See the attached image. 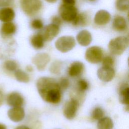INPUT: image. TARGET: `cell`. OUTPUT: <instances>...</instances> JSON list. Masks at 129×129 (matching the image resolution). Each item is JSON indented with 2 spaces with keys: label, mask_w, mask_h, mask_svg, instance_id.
<instances>
[{
  "label": "cell",
  "mask_w": 129,
  "mask_h": 129,
  "mask_svg": "<svg viewBox=\"0 0 129 129\" xmlns=\"http://www.w3.org/2000/svg\"><path fill=\"white\" fill-rule=\"evenodd\" d=\"M63 4L69 5H75L76 3L75 0H62Z\"/></svg>",
  "instance_id": "33"
},
{
  "label": "cell",
  "mask_w": 129,
  "mask_h": 129,
  "mask_svg": "<svg viewBox=\"0 0 129 129\" xmlns=\"http://www.w3.org/2000/svg\"><path fill=\"white\" fill-rule=\"evenodd\" d=\"M58 83L60 89H62L63 90L67 89L69 87L70 85V82L69 80L65 77L61 78Z\"/></svg>",
  "instance_id": "31"
},
{
  "label": "cell",
  "mask_w": 129,
  "mask_h": 129,
  "mask_svg": "<svg viewBox=\"0 0 129 129\" xmlns=\"http://www.w3.org/2000/svg\"><path fill=\"white\" fill-rule=\"evenodd\" d=\"M128 46V39L125 36H118L112 39L108 43L109 51L114 55L122 54Z\"/></svg>",
  "instance_id": "2"
},
{
  "label": "cell",
  "mask_w": 129,
  "mask_h": 129,
  "mask_svg": "<svg viewBox=\"0 0 129 129\" xmlns=\"http://www.w3.org/2000/svg\"><path fill=\"white\" fill-rule=\"evenodd\" d=\"M14 72L15 77L18 81L25 83H28L29 81V77L24 71L20 69H17Z\"/></svg>",
  "instance_id": "23"
},
{
  "label": "cell",
  "mask_w": 129,
  "mask_h": 129,
  "mask_svg": "<svg viewBox=\"0 0 129 129\" xmlns=\"http://www.w3.org/2000/svg\"><path fill=\"white\" fill-rule=\"evenodd\" d=\"M112 27L114 30L117 32L125 31L127 28V24L125 19L119 15L116 16L112 22Z\"/></svg>",
  "instance_id": "16"
},
{
  "label": "cell",
  "mask_w": 129,
  "mask_h": 129,
  "mask_svg": "<svg viewBox=\"0 0 129 129\" xmlns=\"http://www.w3.org/2000/svg\"><path fill=\"white\" fill-rule=\"evenodd\" d=\"M98 78L103 82L111 81L115 76V71L112 67L102 66L97 71Z\"/></svg>",
  "instance_id": "10"
},
{
  "label": "cell",
  "mask_w": 129,
  "mask_h": 129,
  "mask_svg": "<svg viewBox=\"0 0 129 129\" xmlns=\"http://www.w3.org/2000/svg\"><path fill=\"white\" fill-rule=\"evenodd\" d=\"M89 1H91V2H93V1H95V0H89Z\"/></svg>",
  "instance_id": "40"
},
{
  "label": "cell",
  "mask_w": 129,
  "mask_h": 129,
  "mask_svg": "<svg viewBox=\"0 0 129 129\" xmlns=\"http://www.w3.org/2000/svg\"><path fill=\"white\" fill-rule=\"evenodd\" d=\"M13 0H0V7L9 5Z\"/></svg>",
  "instance_id": "34"
},
{
  "label": "cell",
  "mask_w": 129,
  "mask_h": 129,
  "mask_svg": "<svg viewBox=\"0 0 129 129\" xmlns=\"http://www.w3.org/2000/svg\"><path fill=\"white\" fill-rule=\"evenodd\" d=\"M119 101L124 105H128L129 103V87L127 84L122 85L119 89Z\"/></svg>",
  "instance_id": "19"
},
{
  "label": "cell",
  "mask_w": 129,
  "mask_h": 129,
  "mask_svg": "<svg viewBox=\"0 0 129 129\" xmlns=\"http://www.w3.org/2000/svg\"><path fill=\"white\" fill-rule=\"evenodd\" d=\"M4 67L8 71L15 72L17 70L18 64L14 60H8L5 61L4 63Z\"/></svg>",
  "instance_id": "25"
},
{
  "label": "cell",
  "mask_w": 129,
  "mask_h": 129,
  "mask_svg": "<svg viewBox=\"0 0 129 129\" xmlns=\"http://www.w3.org/2000/svg\"><path fill=\"white\" fill-rule=\"evenodd\" d=\"M84 70L83 63L80 61H75L71 63L69 69L68 74L72 77H76L80 76Z\"/></svg>",
  "instance_id": "14"
},
{
  "label": "cell",
  "mask_w": 129,
  "mask_h": 129,
  "mask_svg": "<svg viewBox=\"0 0 129 129\" xmlns=\"http://www.w3.org/2000/svg\"><path fill=\"white\" fill-rule=\"evenodd\" d=\"M77 86L79 90L82 92L85 91L88 88V82L84 79H81L79 80L78 82Z\"/></svg>",
  "instance_id": "29"
},
{
  "label": "cell",
  "mask_w": 129,
  "mask_h": 129,
  "mask_svg": "<svg viewBox=\"0 0 129 129\" xmlns=\"http://www.w3.org/2000/svg\"><path fill=\"white\" fill-rule=\"evenodd\" d=\"M7 103L11 107L22 106L24 103V98L19 93L13 92L8 95Z\"/></svg>",
  "instance_id": "13"
},
{
  "label": "cell",
  "mask_w": 129,
  "mask_h": 129,
  "mask_svg": "<svg viewBox=\"0 0 129 129\" xmlns=\"http://www.w3.org/2000/svg\"><path fill=\"white\" fill-rule=\"evenodd\" d=\"M25 115L24 109L21 106L12 107L8 111V116L10 119L15 122L23 120Z\"/></svg>",
  "instance_id": "11"
},
{
  "label": "cell",
  "mask_w": 129,
  "mask_h": 129,
  "mask_svg": "<svg viewBox=\"0 0 129 129\" xmlns=\"http://www.w3.org/2000/svg\"><path fill=\"white\" fill-rule=\"evenodd\" d=\"M61 19L67 22H72L78 15V10L74 5L62 4L58 9Z\"/></svg>",
  "instance_id": "5"
},
{
  "label": "cell",
  "mask_w": 129,
  "mask_h": 129,
  "mask_svg": "<svg viewBox=\"0 0 129 129\" xmlns=\"http://www.w3.org/2000/svg\"><path fill=\"white\" fill-rule=\"evenodd\" d=\"M15 129H30L29 127H28L27 126L25 125H20L16 127Z\"/></svg>",
  "instance_id": "36"
},
{
  "label": "cell",
  "mask_w": 129,
  "mask_h": 129,
  "mask_svg": "<svg viewBox=\"0 0 129 129\" xmlns=\"http://www.w3.org/2000/svg\"><path fill=\"white\" fill-rule=\"evenodd\" d=\"M102 60L103 66L112 67L114 63V58L111 56H106L103 57Z\"/></svg>",
  "instance_id": "30"
},
{
  "label": "cell",
  "mask_w": 129,
  "mask_h": 129,
  "mask_svg": "<svg viewBox=\"0 0 129 129\" xmlns=\"http://www.w3.org/2000/svg\"><path fill=\"white\" fill-rule=\"evenodd\" d=\"M0 129H7V126L3 123H0Z\"/></svg>",
  "instance_id": "38"
},
{
  "label": "cell",
  "mask_w": 129,
  "mask_h": 129,
  "mask_svg": "<svg viewBox=\"0 0 129 129\" xmlns=\"http://www.w3.org/2000/svg\"><path fill=\"white\" fill-rule=\"evenodd\" d=\"M59 30V26L51 23L45 26L40 33L45 41H50L58 35Z\"/></svg>",
  "instance_id": "8"
},
{
  "label": "cell",
  "mask_w": 129,
  "mask_h": 129,
  "mask_svg": "<svg viewBox=\"0 0 129 129\" xmlns=\"http://www.w3.org/2000/svg\"><path fill=\"white\" fill-rule=\"evenodd\" d=\"M51 23L59 26L62 23V19L58 16H54L52 17Z\"/></svg>",
  "instance_id": "32"
},
{
  "label": "cell",
  "mask_w": 129,
  "mask_h": 129,
  "mask_svg": "<svg viewBox=\"0 0 129 129\" xmlns=\"http://www.w3.org/2000/svg\"><path fill=\"white\" fill-rule=\"evenodd\" d=\"M4 96L3 92H2L1 90H0V107L1 105L3 104V102H4Z\"/></svg>",
  "instance_id": "35"
},
{
  "label": "cell",
  "mask_w": 129,
  "mask_h": 129,
  "mask_svg": "<svg viewBox=\"0 0 129 129\" xmlns=\"http://www.w3.org/2000/svg\"><path fill=\"white\" fill-rule=\"evenodd\" d=\"M15 16V12L11 8L5 7L0 9V21L4 23L12 22Z\"/></svg>",
  "instance_id": "17"
},
{
  "label": "cell",
  "mask_w": 129,
  "mask_h": 129,
  "mask_svg": "<svg viewBox=\"0 0 129 129\" xmlns=\"http://www.w3.org/2000/svg\"><path fill=\"white\" fill-rule=\"evenodd\" d=\"M76 38L78 43L83 46H88L92 40L90 32L87 30H83L80 31L77 34Z\"/></svg>",
  "instance_id": "15"
},
{
  "label": "cell",
  "mask_w": 129,
  "mask_h": 129,
  "mask_svg": "<svg viewBox=\"0 0 129 129\" xmlns=\"http://www.w3.org/2000/svg\"><path fill=\"white\" fill-rule=\"evenodd\" d=\"M20 6L25 14L33 16L41 9L42 2L41 0H20Z\"/></svg>",
  "instance_id": "3"
},
{
  "label": "cell",
  "mask_w": 129,
  "mask_h": 129,
  "mask_svg": "<svg viewBox=\"0 0 129 129\" xmlns=\"http://www.w3.org/2000/svg\"><path fill=\"white\" fill-rule=\"evenodd\" d=\"M44 40L40 33L33 35L30 39V43L32 46L36 49H41L44 44Z\"/></svg>",
  "instance_id": "21"
},
{
  "label": "cell",
  "mask_w": 129,
  "mask_h": 129,
  "mask_svg": "<svg viewBox=\"0 0 129 129\" xmlns=\"http://www.w3.org/2000/svg\"><path fill=\"white\" fill-rule=\"evenodd\" d=\"M90 19L89 16L87 13L83 12L78 14L72 23L73 25L76 26H85L89 23Z\"/></svg>",
  "instance_id": "18"
},
{
  "label": "cell",
  "mask_w": 129,
  "mask_h": 129,
  "mask_svg": "<svg viewBox=\"0 0 129 129\" xmlns=\"http://www.w3.org/2000/svg\"><path fill=\"white\" fill-rule=\"evenodd\" d=\"M113 127V121L109 117H102L100 119L97 125V129H112Z\"/></svg>",
  "instance_id": "22"
},
{
  "label": "cell",
  "mask_w": 129,
  "mask_h": 129,
  "mask_svg": "<svg viewBox=\"0 0 129 129\" xmlns=\"http://www.w3.org/2000/svg\"><path fill=\"white\" fill-rule=\"evenodd\" d=\"M61 62L59 61H55L51 64L49 70L51 73L54 74H58L61 69Z\"/></svg>",
  "instance_id": "27"
},
{
  "label": "cell",
  "mask_w": 129,
  "mask_h": 129,
  "mask_svg": "<svg viewBox=\"0 0 129 129\" xmlns=\"http://www.w3.org/2000/svg\"><path fill=\"white\" fill-rule=\"evenodd\" d=\"M103 58V49L97 46H93L89 47L85 52L86 60L93 64L99 63Z\"/></svg>",
  "instance_id": "6"
},
{
  "label": "cell",
  "mask_w": 129,
  "mask_h": 129,
  "mask_svg": "<svg viewBox=\"0 0 129 129\" xmlns=\"http://www.w3.org/2000/svg\"><path fill=\"white\" fill-rule=\"evenodd\" d=\"M115 7L120 12H127L129 7V0H116Z\"/></svg>",
  "instance_id": "24"
},
{
  "label": "cell",
  "mask_w": 129,
  "mask_h": 129,
  "mask_svg": "<svg viewBox=\"0 0 129 129\" xmlns=\"http://www.w3.org/2000/svg\"><path fill=\"white\" fill-rule=\"evenodd\" d=\"M104 111L100 107H96L93 109L91 113V117L95 120H99L103 117Z\"/></svg>",
  "instance_id": "26"
},
{
  "label": "cell",
  "mask_w": 129,
  "mask_h": 129,
  "mask_svg": "<svg viewBox=\"0 0 129 129\" xmlns=\"http://www.w3.org/2000/svg\"><path fill=\"white\" fill-rule=\"evenodd\" d=\"M31 26L32 28L36 30L41 29L43 27V23L39 19H34L31 23Z\"/></svg>",
  "instance_id": "28"
},
{
  "label": "cell",
  "mask_w": 129,
  "mask_h": 129,
  "mask_svg": "<svg viewBox=\"0 0 129 129\" xmlns=\"http://www.w3.org/2000/svg\"><path fill=\"white\" fill-rule=\"evenodd\" d=\"M75 45V39L71 36H61L58 38L55 42L56 48L62 53L67 52L71 50Z\"/></svg>",
  "instance_id": "4"
},
{
  "label": "cell",
  "mask_w": 129,
  "mask_h": 129,
  "mask_svg": "<svg viewBox=\"0 0 129 129\" xmlns=\"http://www.w3.org/2000/svg\"><path fill=\"white\" fill-rule=\"evenodd\" d=\"M46 2L49 3H55L57 2V0H45Z\"/></svg>",
  "instance_id": "39"
},
{
  "label": "cell",
  "mask_w": 129,
  "mask_h": 129,
  "mask_svg": "<svg viewBox=\"0 0 129 129\" xmlns=\"http://www.w3.org/2000/svg\"><path fill=\"white\" fill-rule=\"evenodd\" d=\"M26 70H27L28 72H32V71H33V67H32L31 65H28V66H27L26 67Z\"/></svg>",
  "instance_id": "37"
},
{
  "label": "cell",
  "mask_w": 129,
  "mask_h": 129,
  "mask_svg": "<svg viewBox=\"0 0 129 129\" xmlns=\"http://www.w3.org/2000/svg\"><path fill=\"white\" fill-rule=\"evenodd\" d=\"M50 57L46 53L42 52L36 54L32 59L33 63L36 67L37 70L39 71L44 70L49 62Z\"/></svg>",
  "instance_id": "9"
},
{
  "label": "cell",
  "mask_w": 129,
  "mask_h": 129,
  "mask_svg": "<svg viewBox=\"0 0 129 129\" xmlns=\"http://www.w3.org/2000/svg\"><path fill=\"white\" fill-rule=\"evenodd\" d=\"M79 106V102L78 100L72 98L67 102L64 106L63 114L68 119H73L76 114Z\"/></svg>",
  "instance_id": "7"
},
{
  "label": "cell",
  "mask_w": 129,
  "mask_h": 129,
  "mask_svg": "<svg viewBox=\"0 0 129 129\" xmlns=\"http://www.w3.org/2000/svg\"><path fill=\"white\" fill-rule=\"evenodd\" d=\"M36 87L42 99L46 102L56 104L61 100V89L53 78L42 77L36 82Z\"/></svg>",
  "instance_id": "1"
},
{
  "label": "cell",
  "mask_w": 129,
  "mask_h": 129,
  "mask_svg": "<svg viewBox=\"0 0 129 129\" xmlns=\"http://www.w3.org/2000/svg\"><path fill=\"white\" fill-rule=\"evenodd\" d=\"M111 20L110 14L105 10L98 11L95 14L94 21L98 25H104L108 24Z\"/></svg>",
  "instance_id": "12"
},
{
  "label": "cell",
  "mask_w": 129,
  "mask_h": 129,
  "mask_svg": "<svg viewBox=\"0 0 129 129\" xmlns=\"http://www.w3.org/2000/svg\"><path fill=\"white\" fill-rule=\"evenodd\" d=\"M1 30L3 35L10 36L15 33L16 26L15 24L12 22L4 23L1 27Z\"/></svg>",
  "instance_id": "20"
}]
</instances>
